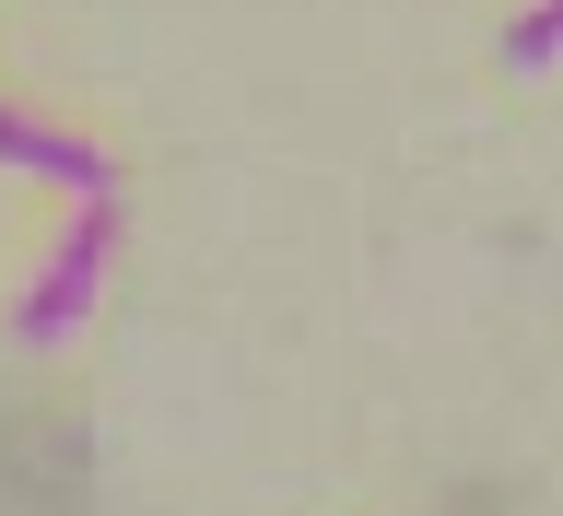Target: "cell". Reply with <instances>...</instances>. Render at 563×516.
<instances>
[{"instance_id":"cell-1","label":"cell","mask_w":563,"mask_h":516,"mask_svg":"<svg viewBox=\"0 0 563 516\" xmlns=\"http://www.w3.org/2000/svg\"><path fill=\"white\" fill-rule=\"evenodd\" d=\"M106 271H118V200H82V223L59 235V259H47V271H35V294H24V341H35V352H59L70 329L95 317Z\"/></svg>"},{"instance_id":"cell-2","label":"cell","mask_w":563,"mask_h":516,"mask_svg":"<svg viewBox=\"0 0 563 516\" xmlns=\"http://www.w3.org/2000/svg\"><path fill=\"white\" fill-rule=\"evenodd\" d=\"M0 165L59 176L70 200H118V153H95V141H70V130H35V118H12V106H0Z\"/></svg>"},{"instance_id":"cell-3","label":"cell","mask_w":563,"mask_h":516,"mask_svg":"<svg viewBox=\"0 0 563 516\" xmlns=\"http://www.w3.org/2000/svg\"><path fill=\"white\" fill-rule=\"evenodd\" d=\"M552 59H563V0H540V12L505 35V70H552Z\"/></svg>"}]
</instances>
